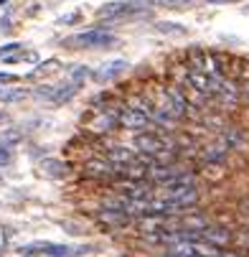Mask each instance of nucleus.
Here are the masks:
<instances>
[{
	"mask_svg": "<svg viewBox=\"0 0 249 257\" xmlns=\"http://www.w3.org/2000/svg\"><path fill=\"white\" fill-rule=\"evenodd\" d=\"M87 77H89V71H87V66H77V69H74V74H71V79H74V84L84 82Z\"/></svg>",
	"mask_w": 249,
	"mask_h": 257,
	"instance_id": "17",
	"label": "nucleus"
},
{
	"mask_svg": "<svg viewBox=\"0 0 249 257\" xmlns=\"http://www.w3.org/2000/svg\"><path fill=\"white\" fill-rule=\"evenodd\" d=\"M201 239L208 242V244L221 247V244H226V242L231 239V234H229L226 229H221V227H203V229H201Z\"/></svg>",
	"mask_w": 249,
	"mask_h": 257,
	"instance_id": "7",
	"label": "nucleus"
},
{
	"mask_svg": "<svg viewBox=\"0 0 249 257\" xmlns=\"http://www.w3.org/2000/svg\"><path fill=\"white\" fill-rule=\"evenodd\" d=\"M84 171H87L89 176H110V173L115 171V166H112L110 161H89Z\"/></svg>",
	"mask_w": 249,
	"mask_h": 257,
	"instance_id": "12",
	"label": "nucleus"
},
{
	"mask_svg": "<svg viewBox=\"0 0 249 257\" xmlns=\"http://www.w3.org/2000/svg\"><path fill=\"white\" fill-rule=\"evenodd\" d=\"M135 148H137V153H142L145 158H158V161H163L165 158V153H170V140H165V138H160V135H155V133H140L137 138H135Z\"/></svg>",
	"mask_w": 249,
	"mask_h": 257,
	"instance_id": "4",
	"label": "nucleus"
},
{
	"mask_svg": "<svg viewBox=\"0 0 249 257\" xmlns=\"http://www.w3.org/2000/svg\"><path fill=\"white\" fill-rule=\"evenodd\" d=\"M216 97H219L224 104H236V102H239V89L234 87V82H229L226 77H221V79H219V92H216Z\"/></svg>",
	"mask_w": 249,
	"mask_h": 257,
	"instance_id": "9",
	"label": "nucleus"
},
{
	"mask_svg": "<svg viewBox=\"0 0 249 257\" xmlns=\"http://www.w3.org/2000/svg\"><path fill=\"white\" fill-rule=\"evenodd\" d=\"M18 49H21L18 44H6V46H0V56L6 59V56H11V54H13V51H18Z\"/></svg>",
	"mask_w": 249,
	"mask_h": 257,
	"instance_id": "19",
	"label": "nucleus"
},
{
	"mask_svg": "<svg viewBox=\"0 0 249 257\" xmlns=\"http://www.w3.org/2000/svg\"><path fill=\"white\" fill-rule=\"evenodd\" d=\"M117 44V36L104 31V28H92L87 33H79V36H71L66 39V46H79V49H107Z\"/></svg>",
	"mask_w": 249,
	"mask_h": 257,
	"instance_id": "2",
	"label": "nucleus"
},
{
	"mask_svg": "<svg viewBox=\"0 0 249 257\" xmlns=\"http://www.w3.org/2000/svg\"><path fill=\"white\" fill-rule=\"evenodd\" d=\"M41 171H44L46 176H51V178H64V176L69 173V166H66L64 161L46 158V161H41Z\"/></svg>",
	"mask_w": 249,
	"mask_h": 257,
	"instance_id": "10",
	"label": "nucleus"
},
{
	"mask_svg": "<svg viewBox=\"0 0 249 257\" xmlns=\"http://www.w3.org/2000/svg\"><path fill=\"white\" fill-rule=\"evenodd\" d=\"M18 140H21V133L18 130H6L3 135H0V143H6V145L8 143H18Z\"/></svg>",
	"mask_w": 249,
	"mask_h": 257,
	"instance_id": "16",
	"label": "nucleus"
},
{
	"mask_svg": "<svg viewBox=\"0 0 249 257\" xmlns=\"http://www.w3.org/2000/svg\"><path fill=\"white\" fill-rule=\"evenodd\" d=\"M3 117H6V115H3V112H0V120H3Z\"/></svg>",
	"mask_w": 249,
	"mask_h": 257,
	"instance_id": "23",
	"label": "nucleus"
},
{
	"mask_svg": "<svg viewBox=\"0 0 249 257\" xmlns=\"http://www.w3.org/2000/svg\"><path fill=\"white\" fill-rule=\"evenodd\" d=\"M23 97H26L23 89H16V92H0V99H3V102H18V99H23Z\"/></svg>",
	"mask_w": 249,
	"mask_h": 257,
	"instance_id": "14",
	"label": "nucleus"
},
{
	"mask_svg": "<svg viewBox=\"0 0 249 257\" xmlns=\"http://www.w3.org/2000/svg\"><path fill=\"white\" fill-rule=\"evenodd\" d=\"M135 8L130 6V3H107V6H102V11H99V18H120V16H127V13H132Z\"/></svg>",
	"mask_w": 249,
	"mask_h": 257,
	"instance_id": "11",
	"label": "nucleus"
},
{
	"mask_svg": "<svg viewBox=\"0 0 249 257\" xmlns=\"http://www.w3.org/2000/svg\"><path fill=\"white\" fill-rule=\"evenodd\" d=\"M158 28H160L163 33H175V36L186 33V28H183L181 23H158Z\"/></svg>",
	"mask_w": 249,
	"mask_h": 257,
	"instance_id": "13",
	"label": "nucleus"
},
{
	"mask_svg": "<svg viewBox=\"0 0 249 257\" xmlns=\"http://www.w3.org/2000/svg\"><path fill=\"white\" fill-rule=\"evenodd\" d=\"M107 161H110L115 168H120V166L137 163L140 158H137V153H135V151L125 148V145H115V148H110V151H107Z\"/></svg>",
	"mask_w": 249,
	"mask_h": 257,
	"instance_id": "6",
	"label": "nucleus"
},
{
	"mask_svg": "<svg viewBox=\"0 0 249 257\" xmlns=\"http://www.w3.org/2000/svg\"><path fill=\"white\" fill-rule=\"evenodd\" d=\"M13 161V153H11V148L6 143H0V166H8Z\"/></svg>",
	"mask_w": 249,
	"mask_h": 257,
	"instance_id": "15",
	"label": "nucleus"
},
{
	"mask_svg": "<svg viewBox=\"0 0 249 257\" xmlns=\"http://www.w3.org/2000/svg\"><path fill=\"white\" fill-rule=\"evenodd\" d=\"M18 252L23 257H33V254H49V257H82L87 252V247H71V244H54V242H28L21 244Z\"/></svg>",
	"mask_w": 249,
	"mask_h": 257,
	"instance_id": "1",
	"label": "nucleus"
},
{
	"mask_svg": "<svg viewBox=\"0 0 249 257\" xmlns=\"http://www.w3.org/2000/svg\"><path fill=\"white\" fill-rule=\"evenodd\" d=\"M127 3H130L135 11H142V8H150V6H155L158 0H127Z\"/></svg>",
	"mask_w": 249,
	"mask_h": 257,
	"instance_id": "18",
	"label": "nucleus"
},
{
	"mask_svg": "<svg viewBox=\"0 0 249 257\" xmlns=\"http://www.w3.org/2000/svg\"><path fill=\"white\" fill-rule=\"evenodd\" d=\"M206 3H213V6H226V3H231V0H206Z\"/></svg>",
	"mask_w": 249,
	"mask_h": 257,
	"instance_id": "21",
	"label": "nucleus"
},
{
	"mask_svg": "<svg viewBox=\"0 0 249 257\" xmlns=\"http://www.w3.org/2000/svg\"><path fill=\"white\" fill-rule=\"evenodd\" d=\"M244 13H249V6H246V8H244Z\"/></svg>",
	"mask_w": 249,
	"mask_h": 257,
	"instance_id": "22",
	"label": "nucleus"
},
{
	"mask_svg": "<svg viewBox=\"0 0 249 257\" xmlns=\"http://www.w3.org/2000/svg\"><path fill=\"white\" fill-rule=\"evenodd\" d=\"M125 69H127V61H122V59H120V61H110V64H104V66H102V69L97 71L94 77H97L99 82H110V79L120 77Z\"/></svg>",
	"mask_w": 249,
	"mask_h": 257,
	"instance_id": "8",
	"label": "nucleus"
},
{
	"mask_svg": "<svg viewBox=\"0 0 249 257\" xmlns=\"http://www.w3.org/2000/svg\"><path fill=\"white\" fill-rule=\"evenodd\" d=\"M6 82H16L13 74H0V84H6Z\"/></svg>",
	"mask_w": 249,
	"mask_h": 257,
	"instance_id": "20",
	"label": "nucleus"
},
{
	"mask_svg": "<svg viewBox=\"0 0 249 257\" xmlns=\"http://www.w3.org/2000/svg\"><path fill=\"white\" fill-rule=\"evenodd\" d=\"M117 120H120V125H125L130 130H140V127L150 125V117L145 112H140V109L132 107V104H120L117 107Z\"/></svg>",
	"mask_w": 249,
	"mask_h": 257,
	"instance_id": "5",
	"label": "nucleus"
},
{
	"mask_svg": "<svg viewBox=\"0 0 249 257\" xmlns=\"http://www.w3.org/2000/svg\"><path fill=\"white\" fill-rule=\"evenodd\" d=\"M219 79H221V77L206 74V71H198V69H193V66H188L186 74H183V82H186L198 97H216V92H219Z\"/></svg>",
	"mask_w": 249,
	"mask_h": 257,
	"instance_id": "3",
	"label": "nucleus"
}]
</instances>
